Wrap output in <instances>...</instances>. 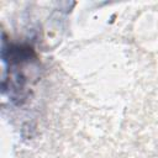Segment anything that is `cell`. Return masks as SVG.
Masks as SVG:
<instances>
[{
    "label": "cell",
    "mask_w": 158,
    "mask_h": 158,
    "mask_svg": "<svg viewBox=\"0 0 158 158\" xmlns=\"http://www.w3.org/2000/svg\"><path fill=\"white\" fill-rule=\"evenodd\" d=\"M36 59L31 47L10 46V48L6 49L2 46V60L6 64L5 73L9 72V75L4 77L2 83H6L7 80L10 81L7 89L11 91L12 100L21 102L25 98L23 91L26 90V86L31 84V78L35 77L38 70Z\"/></svg>",
    "instance_id": "6da1fadb"
}]
</instances>
